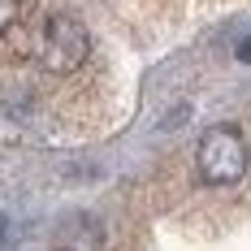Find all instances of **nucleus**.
Listing matches in <instances>:
<instances>
[{
	"label": "nucleus",
	"mask_w": 251,
	"mask_h": 251,
	"mask_svg": "<svg viewBox=\"0 0 251 251\" xmlns=\"http://www.w3.org/2000/svg\"><path fill=\"white\" fill-rule=\"evenodd\" d=\"M87 52H91V35L78 18H70V13H48L44 18L39 35H35V61L48 74H74L87 61Z\"/></svg>",
	"instance_id": "obj_1"
},
{
	"label": "nucleus",
	"mask_w": 251,
	"mask_h": 251,
	"mask_svg": "<svg viewBox=\"0 0 251 251\" xmlns=\"http://www.w3.org/2000/svg\"><path fill=\"white\" fill-rule=\"evenodd\" d=\"M247 139L238 126H212L203 130L200 148H195V165H200V177L208 186H234L238 177L247 174Z\"/></svg>",
	"instance_id": "obj_2"
},
{
	"label": "nucleus",
	"mask_w": 251,
	"mask_h": 251,
	"mask_svg": "<svg viewBox=\"0 0 251 251\" xmlns=\"http://www.w3.org/2000/svg\"><path fill=\"white\" fill-rule=\"evenodd\" d=\"M18 9H22V4H18V0H0V35H4V30H9V26L18 22Z\"/></svg>",
	"instance_id": "obj_3"
},
{
	"label": "nucleus",
	"mask_w": 251,
	"mask_h": 251,
	"mask_svg": "<svg viewBox=\"0 0 251 251\" xmlns=\"http://www.w3.org/2000/svg\"><path fill=\"white\" fill-rule=\"evenodd\" d=\"M0 251H9V221H4V212H0Z\"/></svg>",
	"instance_id": "obj_4"
},
{
	"label": "nucleus",
	"mask_w": 251,
	"mask_h": 251,
	"mask_svg": "<svg viewBox=\"0 0 251 251\" xmlns=\"http://www.w3.org/2000/svg\"><path fill=\"white\" fill-rule=\"evenodd\" d=\"M238 61H251V35L243 39V44H238Z\"/></svg>",
	"instance_id": "obj_5"
}]
</instances>
